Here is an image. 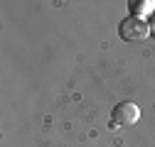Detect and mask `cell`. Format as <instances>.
Masks as SVG:
<instances>
[{
    "mask_svg": "<svg viewBox=\"0 0 155 147\" xmlns=\"http://www.w3.org/2000/svg\"><path fill=\"white\" fill-rule=\"evenodd\" d=\"M153 5H155V3H148V0H135V3H130V12H133L135 17H140V12L153 10Z\"/></svg>",
    "mask_w": 155,
    "mask_h": 147,
    "instance_id": "3957f363",
    "label": "cell"
},
{
    "mask_svg": "<svg viewBox=\"0 0 155 147\" xmlns=\"http://www.w3.org/2000/svg\"><path fill=\"white\" fill-rule=\"evenodd\" d=\"M138 118H140V108L135 103H130V101H123V103H118L111 110V125H118V127L135 125Z\"/></svg>",
    "mask_w": 155,
    "mask_h": 147,
    "instance_id": "7a4b0ae2",
    "label": "cell"
},
{
    "mask_svg": "<svg viewBox=\"0 0 155 147\" xmlns=\"http://www.w3.org/2000/svg\"><path fill=\"white\" fill-rule=\"evenodd\" d=\"M118 32H121V39L126 42H143L148 39V34H150V25L143 20V17H126V20L118 25Z\"/></svg>",
    "mask_w": 155,
    "mask_h": 147,
    "instance_id": "6da1fadb",
    "label": "cell"
}]
</instances>
